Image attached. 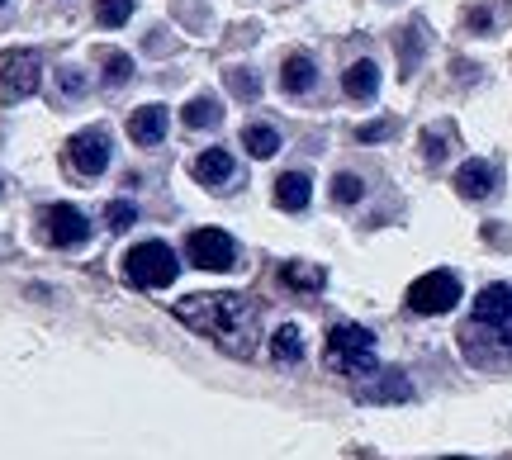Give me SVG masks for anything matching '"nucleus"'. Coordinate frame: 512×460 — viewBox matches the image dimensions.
I'll return each instance as SVG.
<instances>
[{
    "instance_id": "obj_1",
    "label": "nucleus",
    "mask_w": 512,
    "mask_h": 460,
    "mask_svg": "<svg viewBox=\"0 0 512 460\" xmlns=\"http://www.w3.org/2000/svg\"><path fill=\"white\" fill-rule=\"evenodd\" d=\"M176 318L190 332L209 337L214 347H223L228 356H252L256 337H261V309H256V299L238 295V290L176 299Z\"/></svg>"
},
{
    "instance_id": "obj_2",
    "label": "nucleus",
    "mask_w": 512,
    "mask_h": 460,
    "mask_svg": "<svg viewBox=\"0 0 512 460\" xmlns=\"http://www.w3.org/2000/svg\"><path fill=\"white\" fill-rule=\"evenodd\" d=\"M328 370L337 375H375V332L361 323H332L328 328Z\"/></svg>"
},
{
    "instance_id": "obj_3",
    "label": "nucleus",
    "mask_w": 512,
    "mask_h": 460,
    "mask_svg": "<svg viewBox=\"0 0 512 460\" xmlns=\"http://www.w3.org/2000/svg\"><path fill=\"white\" fill-rule=\"evenodd\" d=\"M176 271H181V261L166 242H138L124 257V280L133 290H166L176 280Z\"/></svg>"
},
{
    "instance_id": "obj_4",
    "label": "nucleus",
    "mask_w": 512,
    "mask_h": 460,
    "mask_svg": "<svg viewBox=\"0 0 512 460\" xmlns=\"http://www.w3.org/2000/svg\"><path fill=\"white\" fill-rule=\"evenodd\" d=\"M460 304V280L456 271H427L422 280L408 285V309L413 313H451Z\"/></svg>"
},
{
    "instance_id": "obj_5",
    "label": "nucleus",
    "mask_w": 512,
    "mask_h": 460,
    "mask_svg": "<svg viewBox=\"0 0 512 460\" xmlns=\"http://www.w3.org/2000/svg\"><path fill=\"white\" fill-rule=\"evenodd\" d=\"M43 81V62L29 48H15V53L0 57V100H29Z\"/></svg>"
},
{
    "instance_id": "obj_6",
    "label": "nucleus",
    "mask_w": 512,
    "mask_h": 460,
    "mask_svg": "<svg viewBox=\"0 0 512 460\" xmlns=\"http://www.w3.org/2000/svg\"><path fill=\"white\" fill-rule=\"evenodd\" d=\"M185 257L195 261L200 271H233L238 266V242L219 233V228H195L185 242Z\"/></svg>"
},
{
    "instance_id": "obj_7",
    "label": "nucleus",
    "mask_w": 512,
    "mask_h": 460,
    "mask_svg": "<svg viewBox=\"0 0 512 460\" xmlns=\"http://www.w3.org/2000/svg\"><path fill=\"white\" fill-rule=\"evenodd\" d=\"M43 238L53 247H81L91 238V219L76 209V204H48L43 209Z\"/></svg>"
},
{
    "instance_id": "obj_8",
    "label": "nucleus",
    "mask_w": 512,
    "mask_h": 460,
    "mask_svg": "<svg viewBox=\"0 0 512 460\" xmlns=\"http://www.w3.org/2000/svg\"><path fill=\"white\" fill-rule=\"evenodd\" d=\"M67 162L81 171V176H100L110 166V133L105 129H81L67 138Z\"/></svg>"
},
{
    "instance_id": "obj_9",
    "label": "nucleus",
    "mask_w": 512,
    "mask_h": 460,
    "mask_svg": "<svg viewBox=\"0 0 512 460\" xmlns=\"http://www.w3.org/2000/svg\"><path fill=\"white\" fill-rule=\"evenodd\" d=\"M475 323L494 332H512V285H484L475 299Z\"/></svg>"
},
{
    "instance_id": "obj_10",
    "label": "nucleus",
    "mask_w": 512,
    "mask_h": 460,
    "mask_svg": "<svg viewBox=\"0 0 512 460\" xmlns=\"http://www.w3.org/2000/svg\"><path fill=\"white\" fill-rule=\"evenodd\" d=\"M494 185H498V171L484 162V157H475V162H465L456 171V190L465 195V200H489Z\"/></svg>"
},
{
    "instance_id": "obj_11",
    "label": "nucleus",
    "mask_w": 512,
    "mask_h": 460,
    "mask_svg": "<svg viewBox=\"0 0 512 460\" xmlns=\"http://www.w3.org/2000/svg\"><path fill=\"white\" fill-rule=\"evenodd\" d=\"M128 138H133L138 148L162 143L166 138V105H143V110H133V119H128Z\"/></svg>"
},
{
    "instance_id": "obj_12",
    "label": "nucleus",
    "mask_w": 512,
    "mask_h": 460,
    "mask_svg": "<svg viewBox=\"0 0 512 460\" xmlns=\"http://www.w3.org/2000/svg\"><path fill=\"white\" fill-rule=\"evenodd\" d=\"M195 181L200 185H228L233 176H238V162H233V152H223V148H209L195 157Z\"/></svg>"
},
{
    "instance_id": "obj_13",
    "label": "nucleus",
    "mask_w": 512,
    "mask_h": 460,
    "mask_svg": "<svg viewBox=\"0 0 512 460\" xmlns=\"http://www.w3.org/2000/svg\"><path fill=\"white\" fill-rule=\"evenodd\" d=\"M508 15H512L508 0H470V5H465V29H470V34H494Z\"/></svg>"
},
{
    "instance_id": "obj_14",
    "label": "nucleus",
    "mask_w": 512,
    "mask_h": 460,
    "mask_svg": "<svg viewBox=\"0 0 512 460\" xmlns=\"http://www.w3.org/2000/svg\"><path fill=\"white\" fill-rule=\"evenodd\" d=\"M280 86H285V95H309L313 86H318V67H313V57H304V53L285 57V67H280Z\"/></svg>"
},
{
    "instance_id": "obj_15",
    "label": "nucleus",
    "mask_w": 512,
    "mask_h": 460,
    "mask_svg": "<svg viewBox=\"0 0 512 460\" xmlns=\"http://www.w3.org/2000/svg\"><path fill=\"white\" fill-rule=\"evenodd\" d=\"M342 91H347L351 100H375V91H380V67H375L370 57L351 62L347 72H342Z\"/></svg>"
},
{
    "instance_id": "obj_16",
    "label": "nucleus",
    "mask_w": 512,
    "mask_h": 460,
    "mask_svg": "<svg viewBox=\"0 0 512 460\" xmlns=\"http://www.w3.org/2000/svg\"><path fill=\"white\" fill-rule=\"evenodd\" d=\"M309 176L304 171H285L280 181H275V204L285 209V214H299V209H309Z\"/></svg>"
},
{
    "instance_id": "obj_17",
    "label": "nucleus",
    "mask_w": 512,
    "mask_h": 460,
    "mask_svg": "<svg viewBox=\"0 0 512 460\" xmlns=\"http://www.w3.org/2000/svg\"><path fill=\"white\" fill-rule=\"evenodd\" d=\"M280 285H285V290H299V295H318V290L328 285V276H323L318 266H309V261H285V266H280Z\"/></svg>"
},
{
    "instance_id": "obj_18",
    "label": "nucleus",
    "mask_w": 512,
    "mask_h": 460,
    "mask_svg": "<svg viewBox=\"0 0 512 460\" xmlns=\"http://www.w3.org/2000/svg\"><path fill=\"white\" fill-rule=\"evenodd\" d=\"M271 356H275V366H299V361H304V332L294 328V323L275 328V337H271Z\"/></svg>"
},
{
    "instance_id": "obj_19",
    "label": "nucleus",
    "mask_w": 512,
    "mask_h": 460,
    "mask_svg": "<svg viewBox=\"0 0 512 460\" xmlns=\"http://www.w3.org/2000/svg\"><path fill=\"white\" fill-rule=\"evenodd\" d=\"M242 148L252 152L256 162H266V157L280 152V133H275L271 124H247V129H242Z\"/></svg>"
},
{
    "instance_id": "obj_20",
    "label": "nucleus",
    "mask_w": 512,
    "mask_h": 460,
    "mask_svg": "<svg viewBox=\"0 0 512 460\" xmlns=\"http://www.w3.org/2000/svg\"><path fill=\"white\" fill-rule=\"evenodd\" d=\"M181 119L190 124V129H219V119H223V110L209 100V95H195L190 105L181 110Z\"/></svg>"
},
{
    "instance_id": "obj_21",
    "label": "nucleus",
    "mask_w": 512,
    "mask_h": 460,
    "mask_svg": "<svg viewBox=\"0 0 512 460\" xmlns=\"http://www.w3.org/2000/svg\"><path fill=\"white\" fill-rule=\"evenodd\" d=\"M128 15H133V0H100V5H95V19H100L105 29L128 24Z\"/></svg>"
},
{
    "instance_id": "obj_22",
    "label": "nucleus",
    "mask_w": 512,
    "mask_h": 460,
    "mask_svg": "<svg viewBox=\"0 0 512 460\" xmlns=\"http://www.w3.org/2000/svg\"><path fill=\"white\" fill-rule=\"evenodd\" d=\"M366 195V185H361V176H351V171H342L337 181H332V200L337 204H356Z\"/></svg>"
},
{
    "instance_id": "obj_23",
    "label": "nucleus",
    "mask_w": 512,
    "mask_h": 460,
    "mask_svg": "<svg viewBox=\"0 0 512 460\" xmlns=\"http://www.w3.org/2000/svg\"><path fill=\"white\" fill-rule=\"evenodd\" d=\"M228 91L238 95V100H256V95H261V81H256L247 67H233V72H228Z\"/></svg>"
},
{
    "instance_id": "obj_24",
    "label": "nucleus",
    "mask_w": 512,
    "mask_h": 460,
    "mask_svg": "<svg viewBox=\"0 0 512 460\" xmlns=\"http://www.w3.org/2000/svg\"><path fill=\"white\" fill-rule=\"evenodd\" d=\"M446 143H451V129H427V133H422V157H427V162L437 166L441 157L451 152Z\"/></svg>"
},
{
    "instance_id": "obj_25",
    "label": "nucleus",
    "mask_w": 512,
    "mask_h": 460,
    "mask_svg": "<svg viewBox=\"0 0 512 460\" xmlns=\"http://www.w3.org/2000/svg\"><path fill=\"white\" fill-rule=\"evenodd\" d=\"M128 76H133V57L128 53H105V81H110V86H124Z\"/></svg>"
},
{
    "instance_id": "obj_26",
    "label": "nucleus",
    "mask_w": 512,
    "mask_h": 460,
    "mask_svg": "<svg viewBox=\"0 0 512 460\" xmlns=\"http://www.w3.org/2000/svg\"><path fill=\"white\" fill-rule=\"evenodd\" d=\"M105 223H110L114 233H128V228L138 223V209H133L128 200H119V204H110V209H105Z\"/></svg>"
},
{
    "instance_id": "obj_27",
    "label": "nucleus",
    "mask_w": 512,
    "mask_h": 460,
    "mask_svg": "<svg viewBox=\"0 0 512 460\" xmlns=\"http://www.w3.org/2000/svg\"><path fill=\"white\" fill-rule=\"evenodd\" d=\"M413 389H408V380H399V375H389V380H380L375 389H366V399H408Z\"/></svg>"
},
{
    "instance_id": "obj_28",
    "label": "nucleus",
    "mask_w": 512,
    "mask_h": 460,
    "mask_svg": "<svg viewBox=\"0 0 512 460\" xmlns=\"http://www.w3.org/2000/svg\"><path fill=\"white\" fill-rule=\"evenodd\" d=\"M389 133H394V124H389V119H375V124H361L356 138H361V143H380V138H389Z\"/></svg>"
},
{
    "instance_id": "obj_29",
    "label": "nucleus",
    "mask_w": 512,
    "mask_h": 460,
    "mask_svg": "<svg viewBox=\"0 0 512 460\" xmlns=\"http://www.w3.org/2000/svg\"><path fill=\"white\" fill-rule=\"evenodd\" d=\"M81 91H86V81H81L76 72H62V76H57V95H62V100H76Z\"/></svg>"
},
{
    "instance_id": "obj_30",
    "label": "nucleus",
    "mask_w": 512,
    "mask_h": 460,
    "mask_svg": "<svg viewBox=\"0 0 512 460\" xmlns=\"http://www.w3.org/2000/svg\"><path fill=\"white\" fill-rule=\"evenodd\" d=\"M446 460H465V456H446Z\"/></svg>"
},
{
    "instance_id": "obj_31",
    "label": "nucleus",
    "mask_w": 512,
    "mask_h": 460,
    "mask_svg": "<svg viewBox=\"0 0 512 460\" xmlns=\"http://www.w3.org/2000/svg\"><path fill=\"white\" fill-rule=\"evenodd\" d=\"M0 10H5V0H0Z\"/></svg>"
}]
</instances>
